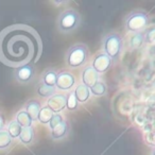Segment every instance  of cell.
I'll return each instance as SVG.
<instances>
[{
    "label": "cell",
    "instance_id": "ffe728a7",
    "mask_svg": "<svg viewBox=\"0 0 155 155\" xmlns=\"http://www.w3.org/2000/svg\"><path fill=\"white\" fill-rule=\"evenodd\" d=\"M89 91H91V94L94 96H96V97H101V96L105 95L106 93V85L104 82H102V81H98L96 84H94L93 86L89 88Z\"/></svg>",
    "mask_w": 155,
    "mask_h": 155
},
{
    "label": "cell",
    "instance_id": "44dd1931",
    "mask_svg": "<svg viewBox=\"0 0 155 155\" xmlns=\"http://www.w3.org/2000/svg\"><path fill=\"white\" fill-rule=\"evenodd\" d=\"M7 131H8V133H9V135L12 137V139H13V138L19 137L20 134H21L22 127H20L19 124H18L17 121H16V120H13V121H11V122L9 123Z\"/></svg>",
    "mask_w": 155,
    "mask_h": 155
},
{
    "label": "cell",
    "instance_id": "7c38bea8",
    "mask_svg": "<svg viewBox=\"0 0 155 155\" xmlns=\"http://www.w3.org/2000/svg\"><path fill=\"white\" fill-rule=\"evenodd\" d=\"M144 43H146V32L143 31L133 33L130 36V47L132 49H139Z\"/></svg>",
    "mask_w": 155,
    "mask_h": 155
},
{
    "label": "cell",
    "instance_id": "277c9868",
    "mask_svg": "<svg viewBox=\"0 0 155 155\" xmlns=\"http://www.w3.org/2000/svg\"><path fill=\"white\" fill-rule=\"evenodd\" d=\"M149 24V16L143 11H134L125 19V29L131 33L142 31Z\"/></svg>",
    "mask_w": 155,
    "mask_h": 155
},
{
    "label": "cell",
    "instance_id": "cb8c5ba5",
    "mask_svg": "<svg viewBox=\"0 0 155 155\" xmlns=\"http://www.w3.org/2000/svg\"><path fill=\"white\" fill-rule=\"evenodd\" d=\"M64 121V118H63L62 116H61L60 114H54L53 116H52L51 120H50L49 122V125H50V129L53 130L55 127H58V124H61V123Z\"/></svg>",
    "mask_w": 155,
    "mask_h": 155
},
{
    "label": "cell",
    "instance_id": "ba28073f",
    "mask_svg": "<svg viewBox=\"0 0 155 155\" xmlns=\"http://www.w3.org/2000/svg\"><path fill=\"white\" fill-rule=\"evenodd\" d=\"M47 106L53 112V114H58L66 107V96L64 94H55L48 99Z\"/></svg>",
    "mask_w": 155,
    "mask_h": 155
},
{
    "label": "cell",
    "instance_id": "4fadbf2b",
    "mask_svg": "<svg viewBox=\"0 0 155 155\" xmlns=\"http://www.w3.org/2000/svg\"><path fill=\"white\" fill-rule=\"evenodd\" d=\"M68 131H69V124L67 121L64 120L61 124H58L53 130H51V136L53 139H61V138L66 136Z\"/></svg>",
    "mask_w": 155,
    "mask_h": 155
},
{
    "label": "cell",
    "instance_id": "5b68a950",
    "mask_svg": "<svg viewBox=\"0 0 155 155\" xmlns=\"http://www.w3.org/2000/svg\"><path fill=\"white\" fill-rule=\"evenodd\" d=\"M81 21L80 14L74 10H67L58 18V28L63 32H70L79 27Z\"/></svg>",
    "mask_w": 155,
    "mask_h": 155
},
{
    "label": "cell",
    "instance_id": "ac0fdd59",
    "mask_svg": "<svg viewBox=\"0 0 155 155\" xmlns=\"http://www.w3.org/2000/svg\"><path fill=\"white\" fill-rule=\"evenodd\" d=\"M20 141L25 144H29L34 139V130L32 127H22L21 134L19 136Z\"/></svg>",
    "mask_w": 155,
    "mask_h": 155
},
{
    "label": "cell",
    "instance_id": "484cf974",
    "mask_svg": "<svg viewBox=\"0 0 155 155\" xmlns=\"http://www.w3.org/2000/svg\"><path fill=\"white\" fill-rule=\"evenodd\" d=\"M151 155H155V148L152 150V154H151Z\"/></svg>",
    "mask_w": 155,
    "mask_h": 155
},
{
    "label": "cell",
    "instance_id": "603a6c76",
    "mask_svg": "<svg viewBox=\"0 0 155 155\" xmlns=\"http://www.w3.org/2000/svg\"><path fill=\"white\" fill-rule=\"evenodd\" d=\"M78 105H79V102H78L77 98H75L74 93L70 91V93L66 96V107L68 108L69 110H74L78 108Z\"/></svg>",
    "mask_w": 155,
    "mask_h": 155
},
{
    "label": "cell",
    "instance_id": "8fae6325",
    "mask_svg": "<svg viewBox=\"0 0 155 155\" xmlns=\"http://www.w3.org/2000/svg\"><path fill=\"white\" fill-rule=\"evenodd\" d=\"M73 93H74V96H75V98H77L78 102H80V103H85V102L89 99V97H91V95L88 87L85 86L82 83L75 87Z\"/></svg>",
    "mask_w": 155,
    "mask_h": 155
},
{
    "label": "cell",
    "instance_id": "5bb4252c",
    "mask_svg": "<svg viewBox=\"0 0 155 155\" xmlns=\"http://www.w3.org/2000/svg\"><path fill=\"white\" fill-rule=\"evenodd\" d=\"M16 121L21 127H30L32 125L33 119L26 110H20L16 115Z\"/></svg>",
    "mask_w": 155,
    "mask_h": 155
},
{
    "label": "cell",
    "instance_id": "9c48e42d",
    "mask_svg": "<svg viewBox=\"0 0 155 155\" xmlns=\"http://www.w3.org/2000/svg\"><path fill=\"white\" fill-rule=\"evenodd\" d=\"M15 77L16 80L19 83H28L32 80V78L34 77V70L31 64H26L22 66L17 67L15 71Z\"/></svg>",
    "mask_w": 155,
    "mask_h": 155
},
{
    "label": "cell",
    "instance_id": "3957f363",
    "mask_svg": "<svg viewBox=\"0 0 155 155\" xmlns=\"http://www.w3.org/2000/svg\"><path fill=\"white\" fill-rule=\"evenodd\" d=\"M123 49L122 37L117 33L107 34L103 39V51L112 60H117Z\"/></svg>",
    "mask_w": 155,
    "mask_h": 155
},
{
    "label": "cell",
    "instance_id": "8992f818",
    "mask_svg": "<svg viewBox=\"0 0 155 155\" xmlns=\"http://www.w3.org/2000/svg\"><path fill=\"white\" fill-rule=\"evenodd\" d=\"M113 60L110 56L106 55L104 52H100L94 58L91 67L97 71L98 73H104L112 67Z\"/></svg>",
    "mask_w": 155,
    "mask_h": 155
},
{
    "label": "cell",
    "instance_id": "7a4b0ae2",
    "mask_svg": "<svg viewBox=\"0 0 155 155\" xmlns=\"http://www.w3.org/2000/svg\"><path fill=\"white\" fill-rule=\"evenodd\" d=\"M88 60V49L83 44L74 45L68 50L66 63L70 68H79L85 65Z\"/></svg>",
    "mask_w": 155,
    "mask_h": 155
},
{
    "label": "cell",
    "instance_id": "30bf717a",
    "mask_svg": "<svg viewBox=\"0 0 155 155\" xmlns=\"http://www.w3.org/2000/svg\"><path fill=\"white\" fill-rule=\"evenodd\" d=\"M99 73L91 66H86L82 71V84L91 88L94 84L99 81Z\"/></svg>",
    "mask_w": 155,
    "mask_h": 155
},
{
    "label": "cell",
    "instance_id": "52a82bcc",
    "mask_svg": "<svg viewBox=\"0 0 155 155\" xmlns=\"http://www.w3.org/2000/svg\"><path fill=\"white\" fill-rule=\"evenodd\" d=\"M75 84V78L69 71H62L58 73L55 86L61 91H69Z\"/></svg>",
    "mask_w": 155,
    "mask_h": 155
},
{
    "label": "cell",
    "instance_id": "d4e9b609",
    "mask_svg": "<svg viewBox=\"0 0 155 155\" xmlns=\"http://www.w3.org/2000/svg\"><path fill=\"white\" fill-rule=\"evenodd\" d=\"M5 127V119L2 116H0V131H2Z\"/></svg>",
    "mask_w": 155,
    "mask_h": 155
},
{
    "label": "cell",
    "instance_id": "9a60e30c",
    "mask_svg": "<svg viewBox=\"0 0 155 155\" xmlns=\"http://www.w3.org/2000/svg\"><path fill=\"white\" fill-rule=\"evenodd\" d=\"M41 108V103H39L37 100H31V101H29L28 104H27L26 112L30 115L31 118H32L33 120H36L37 115H38Z\"/></svg>",
    "mask_w": 155,
    "mask_h": 155
},
{
    "label": "cell",
    "instance_id": "2e32d148",
    "mask_svg": "<svg viewBox=\"0 0 155 155\" xmlns=\"http://www.w3.org/2000/svg\"><path fill=\"white\" fill-rule=\"evenodd\" d=\"M53 115H54L53 112H52V110H50L47 105H46V106H44V107L41 108L38 115H37L36 120H38L39 122L43 123V124H48V123L50 122V120H51V118H52Z\"/></svg>",
    "mask_w": 155,
    "mask_h": 155
},
{
    "label": "cell",
    "instance_id": "7402d4cb",
    "mask_svg": "<svg viewBox=\"0 0 155 155\" xmlns=\"http://www.w3.org/2000/svg\"><path fill=\"white\" fill-rule=\"evenodd\" d=\"M12 144V137L9 135L8 131H0V150H5Z\"/></svg>",
    "mask_w": 155,
    "mask_h": 155
},
{
    "label": "cell",
    "instance_id": "d6986e66",
    "mask_svg": "<svg viewBox=\"0 0 155 155\" xmlns=\"http://www.w3.org/2000/svg\"><path fill=\"white\" fill-rule=\"evenodd\" d=\"M37 94L43 98H50L53 95H55V87L48 86L44 83H41L37 87Z\"/></svg>",
    "mask_w": 155,
    "mask_h": 155
},
{
    "label": "cell",
    "instance_id": "6da1fadb",
    "mask_svg": "<svg viewBox=\"0 0 155 155\" xmlns=\"http://www.w3.org/2000/svg\"><path fill=\"white\" fill-rule=\"evenodd\" d=\"M41 39L30 27L12 26L0 33V60L12 67L30 64L41 54Z\"/></svg>",
    "mask_w": 155,
    "mask_h": 155
},
{
    "label": "cell",
    "instance_id": "e0dca14e",
    "mask_svg": "<svg viewBox=\"0 0 155 155\" xmlns=\"http://www.w3.org/2000/svg\"><path fill=\"white\" fill-rule=\"evenodd\" d=\"M56 78H58V73H56L55 70L53 69H49L45 72L43 77V83L45 85H48V86L54 87L56 84Z\"/></svg>",
    "mask_w": 155,
    "mask_h": 155
}]
</instances>
